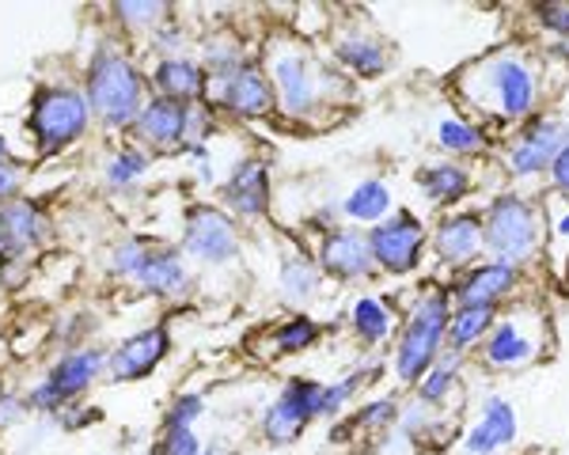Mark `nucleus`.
Segmentation results:
<instances>
[{
	"label": "nucleus",
	"instance_id": "nucleus-24",
	"mask_svg": "<svg viewBox=\"0 0 569 455\" xmlns=\"http://www.w3.org/2000/svg\"><path fill=\"white\" fill-rule=\"evenodd\" d=\"M418 182H421V190H426L429 202L448 205V202H460V198L467 194L471 175H467L463 168H456V163H433V168L418 171Z\"/></svg>",
	"mask_w": 569,
	"mask_h": 455
},
{
	"label": "nucleus",
	"instance_id": "nucleus-19",
	"mask_svg": "<svg viewBox=\"0 0 569 455\" xmlns=\"http://www.w3.org/2000/svg\"><path fill=\"white\" fill-rule=\"evenodd\" d=\"M482 251V216L460 213L437 228V254L452 266H463Z\"/></svg>",
	"mask_w": 569,
	"mask_h": 455
},
{
	"label": "nucleus",
	"instance_id": "nucleus-22",
	"mask_svg": "<svg viewBox=\"0 0 569 455\" xmlns=\"http://www.w3.org/2000/svg\"><path fill=\"white\" fill-rule=\"evenodd\" d=\"M137 281H141V285L149 289V293H156V296H179L182 289H187L190 273H187V266H182V259L176 251L149 247L141 270H137Z\"/></svg>",
	"mask_w": 569,
	"mask_h": 455
},
{
	"label": "nucleus",
	"instance_id": "nucleus-29",
	"mask_svg": "<svg viewBox=\"0 0 569 455\" xmlns=\"http://www.w3.org/2000/svg\"><path fill=\"white\" fill-rule=\"evenodd\" d=\"M353 326L365 342H383L391 334V315L383 312V304H376V300L365 296L353 304Z\"/></svg>",
	"mask_w": 569,
	"mask_h": 455
},
{
	"label": "nucleus",
	"instance_id": "nucleus-13",
	"mask_svg": "<svg viewBox=\"0 0 569 455\" xmlns=\"http://www.w3.org/2000/svg\"><path fill=\"white\" fill-rule=\"evenodd\" d=\"M273 80H278L281 107L292 114H305L319 103V72L300 53H284L273 65Z\"/></svg>",
	"mask_w": 569,
	"mask_h": 455
},
{
	"label": "nucleus",
	"instance_id": "nucleus-23",
	"mask_svg": "<svg viewBox=\"0 0 569 455\" xmlns=\"http://www.w3.org/2000/svg\"><path fill=\"white\" fill-rule=\"evenodd\" d=\"M156 88L163 91V99H179V103H187V99H194L201 88H206V77H201V69L194 61H182V58H171V61H160L152 72Z\"/></svg>",
	"mask_w": 569,
	"mask_h": 455
},
{
	"label": "nucleus",
	"instance_id": "nucleus-17",
	"mask_svg": "<svg viewBox=\"0 0 569 455\" xmlns=\"http://www.w3.org/2000/svg\"><path fill=\"white\" fill-rule=\"evenodd\" d=\"M228 205L240 216H262L270 209V175L259 160H247L236 168V175L228 179Z\"/></svg>",
	"mask_w": 569,
	"mask_h": 455
},
{
	"label": "nucleus",
	"instance_id": "nucleus-2",
	"mask_svg": "<svg viewBox=\"0 0 569 455\" xmlns=\"http://www.w3.org/2000/svg\"><path fill=\"white\" fill-rule=\"evenodd\" d=\"M88 107L107 125H133L141 114V77L122 53H96L88 69Z\"/></svg>",
	"mask_w": 569,
	"mask_h": 455
},
{
	"label": "nucleus",
	"instance_id": "nucleus-4",
	"mask_svg": "<svg viewBox=\"0 0 569 455\" xmlns=\"http://www.w3.org/2000/svg\"><path fill=\"white\" fill-rule=\"evenodd\" d=\"M88 99L80 91H69V88H42L31 103V125L34 141H39L42 152H61L66 144L77 141L80 133L88 130Z\"/></svg>",
	"mask_w": 569,
	"mask_h": 455
},
{
	"label": "nucleus",
	"instance_id": "nucleus-36",
	"mask_svg": "<svg viewBox=\"0 0 569 455\" xmlns=\"http://www.w3.org/2000/svg\"><path fill=\"white\" fill-rule=\"evenodd\" d=\"M201 398L198 395H182L176 398V406H171V414H168V429H190V425L201 417Z\"/></svg>",
	"mask_w": 569,
	"mask_h": 455
},
{
	"label": "nucleus",
	"instance_id": "nucleus-1",
	"mask_svg": "<svg viewBox=\"0 0 569 455\" xmlns=\"http://www.w3.org/2000/svg\"><path fill=\"white\" fill-rule=\"evenodd\" d=\"M463 95L482 114L498 118H528L536 107V77L520 58L498 53V58L482 61L463 77Z\"/></svg>",
	"mask_w": 569,
	"mask_h": 455
},
{
	"label": "nucleus",
	"instance_id": "nucleus-14",
	"mask_svg": "<svg viewBox=\"0 0 569 455\" xmlns=\"http://www.w3.org/2000/svg\"><path fill=\"white\" fill-rule=\"evenodd\" d=\"M46 235V221L39 205L31 202H8L0 209V254L4 259H23L31 247H39Z\"/></svg>",
	"mask_w": 569,
	"mask_h": 455
},
{
	"label": "nucleus",
	"instance_id": "nucleus-3",
	"mask_svg": "<svg viewBox=\"0 0 569 455\" xmlns=\"http://www.w3.org/2000/svg\"><path fill=\"white\" fill-rule=\"evenodd\" d=\"M448 318H452V307H448L445 289H433V293L421 296L407 331H402L399 353H395V372H399V380L415 384V380H421L433 368L440 342H445V334H448Z\"/></svg>",
	"mask_w": 569,
	"mask_h": 455
},
{
	"label": "nucleus",
	"instance_id": "nucleus-6",
	"mask_svg": "<svg viewBox=\"0 0 569 455\" xmlns=\"http://www.w3.org/2000/svg\"><path fill=\"white\" fill-rule=\"evenodd\" d=\"M213 107H228V111L243 118H259L273 111V88L254 65H236L224 72H213L201 88Z\"/></svg>",
	"mask_w": 569,
	"mask_h": 455
},
{
	"label": "nucleus",
	"instance_id": "nucleus-21",
	"mask_svg": "<svg viewBox=\"0 0 569 455\" xmlns=\"http://www.w3.org/2000/svg\"><path fill=\"white\" fill-rule=\"evenodd\" d=\"M512 289H517V266H505V262H486V266H479L460 289H456V296H460L463 307H471V304L498 307V300L509 296Z\"/></svg>",
	"mask_w": 569,
	"mask_h": 455
},
{
	"label": "nucleus",
	"instance_id": "nucleus-30",
	"mask_svg": "<svg viewBox=\"0 0 569 455\" xmlns=\"http://www.w3.org/2000/svg\"><path fill=\"white\" fill-rule=\"evenodd\" d=\"M316 338H319L316 318L297 315V318H289V323L278 326V334H273V345H278V353H300V350H308V345L316 342Z\"/></svg>",
	"mask_w": 569,
	"mask_h": 455
},
{
	"label": "nucleus",
	"instance_id": "nucleus-18",
	"mask_svg": "<svg viewBox=\"0 0 569 455\" xmlns=\"http://www.w3.org/2000/svg\"><path fill=\"white\" fill-rule=\"evenodd\" d=\"M512 436H517V410L505 403V398H490L482 422L471 429L463 448L471 455H493L505 444H512Z\"/></svg>",
	"mask_w": 569,
	"mask_h": 455
},
{
	"label": "nucleus",
	"instance_id": "nucleus-32",
	"mask_svg": "<svg viewBox=\"0 0 569 455\" xmlns=\"http://www.w3.org/2000/svg\"><path fill=\"white\" fill-rule=\"evenodd\" d=\"M144 168H149V160H144L141 152L126 149V152H118V156L110 160L107 179H110V186H130L133 179H141V175H144Z\"/></svg>",
	"mask_w": 569,
	"mask_h": 455
},
{
	"label": "nucleus",
	"instance_id": "nucleus-34",
	"mask_svg": "<svg viewBox=\"0 0 569 455\" xmlns=\"http://www.w3.org/2000/svg\"><path fill=\"white\" fill-rule=\"evenodd\" d=\"M452 368H456V357H448L445 364H437V368L429 372L426 384H421V398H426V403H440V398L448 395V387H452Z\"/></svg>",
	"mask_w": 569,
	"mask_h": 455
},
{
	"label": "nucleus",
	"instance_id": "nucleus-35",
	"mask_svg": "<svg viewBox=\"0 0 569 455\" xmlns=\"http://www.w3.org/2000/svg\"><path fill=\"white\" fill-rule=\"evenodd\" d=\"M144 254H149V243H144V240H126L122 247L114 251V270L122 273V277H137Z\"/></svg>",
	"mask_w": 569,
	"mask_h": 455
},
{
	"label": "nucleus",
	"instance_id": "nucleus-11",
	"mask_svg": "<svg viewBox=\"0 0 569 455\" xmlns=\"http://www.w3.org/2000/svg\"><path fill=\"white\" fill-rule=\"evenodd\" d=\"M171 338H168V326H152V331H141L133 338H126L110 353V376L118 384H133V380H144L149 372L168 357Z\"/></svg>",
	"mask_w": 569,
	"mask_h": 455
},
{
	"label": "nucleus",
	"instance_id": "nucleus-9",
	"mask_svg": "<svg viewBox=\"0 0 569 455\" xmlns=\"http://www.w3.org/2000/svg\"><path fill=\"white\" fill-rule=\"evenodd\" d=\"M99 368H103V353L99 350H80V353H69V357H61L53 364L50 380H46L42 387L31 391V398H27V406L34 410H66L72 398L84 391L91 380L99 376Z\"/></svg>",
	"mask_w": 569,
	"mask_h": 455
},
{
	"label": "nucleus",
	"instance_id": "nucleus-38",
	"mask_svg": "<svg viewBox=\"0 0 569 455\" xmlns=\"http://www.w3.org/2000/svg\"><path fill=\"white\" fill-rule=\"evenodd\" d=\"M156 455H201V444L190 429H168V436H163V444Z\"/></svg>",
	"mask_w": 569,
	"mask_h": 455
},
{
	"label": "nucleus",
	"instance_id": "nucleus-33",
	"mask_svg": "<svg viewBox=\"0 0 569 455\" xmlns=\"http://www.w3.org/2000/svg\"><path fill=\"white\" fill-rule=\"evenodd\" d=\"M365 384V372H357V376H346L342 384L335 387H323V406H319V414H338L346 403L353 398V391Z\"/></svg>",
	"mask_w": 569,
	"mask_h": 455
},
{
	"label": "nucleus",
	"instance_id": "nucleus-27",
	"mask_svg": "<svg viewBox=\"0 0 569 455\" xmlns=\"http://www.w3.org/2000/svg\"><path fill=\"white\" fill-rule=\"evenodd\" d=\"M338 61L350 65L357 77H376V72H383V65H388V58H383L380 46L365 42V39H346L342 46H338Z\"/></svg>",
	"mask_w": 569,
	"mask_h": 455
},
{
	"label": "nucleus",
	"instance_id": "nucleus-46",
	"mask_svg": "<svg viewBox=\"0 0 569 455\" xmlns=\"http://www.w3.org/2000/svg\"><path fill=\"white\" fill-rule=\"evenodd\" d=\"M0 156H4V136H0Z\"/></svg>",
	"mask_w": 569,
	"mask_h": 455
},
{
	"label": "nucleus",
	"instance_id": "nucleus-5",
	"mask_svg": "<svg viewBox=\"0 0 569 455\" xmlns=\"http://www.w3.org/2000/svg\"><path fill=\"white\" fill-rule=\"evenodd\" d=\"M539 228H536V213L525 198L517 194H501L493 198L490 213L482 221V243L498 254V262L505 266H517L525 262L531 251H536Z\"/></svg>",
	"mask_w": 569,
	"mask_h": 455
},
{
	"label": "nucleus",
	"instance_id": "nucleus-10",
	"mask_svg": "<svg viewBox=\"0 0 569 455\" xmlns=\"http://www.w3.org/2000/svg\"><path fill=\"white\" fill-rule=\"evenodd\" d=\"M182 247L190 259L220 266L240 251V235H236L232 221H228L220 209L213 205H198L187 213V232H182Z\"/></svg>",
	"mask_w": 569,
	"mask_h": 455
},
{
	"label": "nucleus",
	"instance_id": "nucleus-20",
	"mask_svg": "<svg viewBox=\"0 0 569 455\" xmlns=\"http://www.w3.org/2000/svg\"><path fill=\"white\" fill-rule=\"evenodd\" d=\"M536 353H539V338H531L517 315L493 326L490 342H486V361L498 364V368H517V364H528Z\"/></svg>",
	"mask_w": 569,
	"mask_h": 455
},
{
	"label": "nucleus",
	"instance_id": "nucleus-16",
	"mask_svg": "<svg viewBox=\"0 0 569 455\" xmlns=\"http://www.w3.org/2000/svg\"><path fill=\"white\" fill-rule=\"evenodd\" d=\"M137 130H141V136H149L152 144H179L190 130V107L163 95L152 99L137 114Z\"/></svg>",
	"mask_w": 569,
	"mask_h": 455
},
{
	"label": "nucleus",
	"instance_id": "nucleus-42",
	"mask_svg": "<svg viewBox=\"0 0 569 455\" xmlns=\"http://www.w3.org/2000/svg\"><path fill=\"white\" fill-rule=\"evenodd\" d=\"M550 175H555V186L562 190V194H569V141L562 144L555 163H550Z\"/></svg>",
	"mask_w": 569,
	"mask_h": 455
},
{
	"label": "nucleus",
	"instance_id": "nucleus-37",
	"mask_svg": "<svg viewBox=\"0 0 569 455\" xmlns=\"http://www.w3.org/2000/svg\"><path fill=\"white\" fill-rule=\"evenodd\" d=\"M395 417H399L395 398H383V403L365 406V414H357V425H361V429H383V425H391Z\"/></svg>",
	"mask_w": 569,
	"mask_h": 455
},
{
	"label": "nucleus",
	"instance_id": "nucleus-8",
	"mask_svg": "<svg viewBox=\"0 0 569 455\" xmlns=\"http://www.w3.org/2000/svg\"><path fill=\"white\" fill-rule=\"evenodd\" d=\"M421 247H426V228L418 224V216L395 213L391 221H380L369 232V251L372 262L391 273H410L418 266Z\"/></svg>",
	"mask_w": 569,
	"mask_h": 455
},
{
	"label": "nucleus",
	"instance_id": "nucleus-41",
	"mask_svg": "<svg viewBox=\"0 0 569 455\" xmlns=\"http://www.w3.org/2000/svg\"><path fill=\"white\" fill-rule=\"evenodd\" d=\"M16 190H20V171H16L12 163L0 160V202H12Z\"/></svg>",
	"mask_w": 569,
	"mask_h": 455
},
{
	"label": "nucleus",
	"instance_id": "nucleus-31",
	"mask_svg": "<svg viewBox=\"0 0 569 455\" xmlns=\"http://www.w3.org/2000/svg\"><path fill=\"white\" fill-rule=\"evenodd\" d=\"M440 144L452 152H482L486 149V133L479 125H467V122H452L448 118L445 125H440Z\"/></svg>",
	"mask_w": 569,
	"mask_h": 455
},
{
	"label": "nucleus",
	"instance_id": "nucleus-40",
	"mask_svg": "<svg viewBox=\"0 0 569 455\" xmlns=\"http://www.w3.org/2000/svg\"><path fill=\"white\" fill-rule=\"evenodd\" d=\"M539 20H543V27H550V31L569 34V4H547V8H539Z\"/></svg>",
	"mask_w": 569,
	"mask_h": 455
},
{
	"label": "nucleus",
	"instance_id": "nucleus-39",
	"mask_svg": "<svg viewBox=\"0 0 569 455\" xmlns=\"http://www.w3.org/2000/svg\"><path fill=\"white\" fill-rule=\"evenodd\" d=\"M114 12L122 16L126 23H156L163 12V4H118Z\"/></svg>",
	"mask_w": 569,
	"mask_h": 455
},
{
	"label": "nucleus",
	"instance_id": "nucleus-7",
	"mask_svg": "<svg viewBox=\"0 0 569 455\" xmlns=\"http://www.w3.org/2000/svg\"><path fill=\"white\" fill-rule=\"evenodd\" d=\"M319 406H323V387L311 380H289L266 410V436L273 444H292L319 417Z\"/></svg>",
	"mask_w": 569,
	"mask_h": 455
},
{
	"label": "nucleus",
	"instance_id": "nucleus-15",
	"mask_svg": "<svg viewBox=\"0 0 569 455\" xmlns=\"http://www.w3.org/2000/svg\"><path fill=\"white\" fill-rule=\"evenodd\" d=\"M323 266L327 273H335V277L342 281H357V277H369L372 273V251H369V235L365 232H335L327 235L323 243Z\"/></svg>",
	"mask_w": 569,
	"mask_h": 455
},
{
	"label": "nucleus",
	"instance_id": "nucleus-12",
	"mask_svg": "<svg viewBox=\"0 0 569 455\" xmlns=\"http://www.w3.org/2000/svg\"><path fill=\"white\" fill-rule=\"evenodd\" d=\"M566 141H569V133L562 122L539 118V122L528 125V133L517 141V149L509 152V171L512 175H539V171H547L550 163H555Z\"/></svg>",
	"mask_w": 569,
	"mask_h": 455
},
{
	"label": "nucleus",
	"instance_id": "nucleus-25",
	"mask_svg": "<svg viewBox=\"0 0 569 455\" xmlns=\"http://www.w3.org/2000/svg\"><path fill=\"white\" fill-rule=\"evenodd\" d=\"M493 312H498V307L471 304V307H460V312L448 318V342H452V350H467L471 342H479L482 334L490 331Z\"/></svg>",
	"mask_w": 569,
	"mask_h": 455
},
{
	"label": "nucleus",
	"instance_id": "nucleus-45",
	"mask_svg": "<svg viewBox=\"0 0 569 455\" xmlns=\"http://www.w3.org/2000/svg\"><path fill=\"white\" fill-rule=\"evenodd\" d=\"M562 235H569V216H566V221H562Z\"/></svg>",
	"mask_w": 569,
	"mask_h": 455
},
{
	"label": "nucleus",
	"instance_id": "nucleus-28",
	"mask_svg": "<svg viewBox=\"0 0 569 455\" xmlns=\"http://www.w3.org/2000/svg\"><path fill=\"white\" fill-rule=\"evenodd\" d=\"M316 285H319V273L311 266L308 259H300V254H292V259H284L281 266V289L289 300H311L316 296Z\"/></svg>",
	"mask_w": 569,
	"mask_h": 455
},
{
	"label": "nucleus",
	"instance_id": "nucleus-43",
	"mask_svg": "<svg viewBox=\"0 0 569 455\" xmlns=\"http://www.w3.org/2000/svg\"><path fill=\"white\" fill-rule=\"evenodd\" d=\"M16 417H23V403H20V398H0V425L16 422Z\"/></svg>",
	"mask_w": 569,
	"mask_h": 455
},
{
	"label": "nucleus",
	"instance_id": "nucleus-26",
	"mask_svg": "<svg viewBox=\"0 0 569 455\" xmlns=\"http://www.w3.org/2000/svg\"><path fill=\"white\" fill-rule=\"evenodd\" d=\"M391 209V198H388V186L383 182H361V186L353 190L350 198H346V213L353 216V221H365V224H376L383 213Z\"/></svg>",
	"mask_w": 569,
	"mask_h": 455
},
{
	"label": "nucleus",
	"instance_id": "nucleus-44",
	"mask_svg": "<svg viewBox=\"0 0 569 455\" xmlns=\"http://www.w3.org/2000/svg\"><path fill=\"white\" fill-rule=\"evenodd\" d=\"M201 455H228V452L220 448V444H213V448H209V452H201Z\"/></svg>",
	"mask_w": 569,
	"mask_h": 455
}]
</instances>
